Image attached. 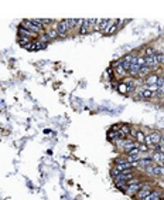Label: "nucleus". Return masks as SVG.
<instances>
[{
	"mask_svg": "<svg viewBox=\"0 0 164 200\" xmlns=\"http://www.w3.org/2000/svg\"><path fill=\"white\" fill-rule=\"evenodd\" d=\"M160 145H161V146H164V135H161V136H160Z\"/></svg>",
	"mask_w": 164,
	"mask_h": 200,
	"instance_id": "nucleus-25",
	"label": "nucleus"
},
{
	"mask_svg": "<svg viewBox=\"0 0 164 200\" xmlns=\"http://www.w3.org/2000/svg\"><path fill=\"white\" fill-rule=\"evenodd\" d=\"M137 163H139V166H142V167L153 166V160H151V158H147V159H139L137 160Z\"/></svg>",
	"mask_w": 164,
	"mask_h": 200,
	"instance_id": "nucleus-11",
	"label": "nucleus"
},
{
	"mask_svg": "<svg viewBox=\"0 0 164 200\" xmlns=\"http://www.w3.org/2000/svg\"><path fill=\"white\" fill-rule=\"evenodd\" d=\"M21 26L24 27V29H27V30H30V31H33V33H40L41 30H42V27L41 26H37V24H34L31 20H23V23H21Z\"/></svg>",
	"mask_w": 164,
	"mask_h": 200,
	"instance_id": "nucleus-1",
	"label": "nucleus"
},
{
	"mask_svg": "<svg viewBox=\"0 0 164 200\" xmlns=\"http://www.w3.org/2000/svg\"><path fill=\"white\" fill-rule=\"evenodd\" d=\"M101 23H102V19H96V21H95V27H93V30H96V31H99V27H101Z\"/></svg>",
	"mask_w": 164,
	"mask_h": 200,
	"instance_id": "nucleus-22",
	"label": "nucleus"
},
{
	"mask_svg": "<svg viewBox=\"0 0 164 200\" xmlns=\"http://www.w3.org/2000/svg\"><path fill=\"white\" fill-rule=\"evenodd\" d=\"M19 41H20V44L24 47V45H27L28 43H31L33 39H30V37H24V36H20V37H19Z\"/></svg>",
	"mask_w": 164,
	"mask_h": 200,
	"instance_id": "nucleus-14",
	"label": "nucleus"
},
{
	"mask_svg": "<svg viewBox=\"0 0 164 200\" xmlns=\"http://www.w3.org/2000/svg\"><path fill=\"white\" fill-rule=\"evenodd\" d=\"M137 148H139V151H140V152H147V151L150 149L146 143H139V146H137Z\"/></svg>",
	"mask_w": 164,
	"mask_h": 200,
	"instance_id": "nucleus-21",
	"label": "nucleus"
},
{
	"mask_svg": "<svg viewBox=\"0 0 164 200\" xmlns=\"http://www.w3.org/2000/svg\"><path fill=\"white\" fill-rule=\"evenodd\" d=\"M144 60H146V65L147 67H150V68H156L159 64H157V61H156V51L154 53H151V54H149V55H146L144 57Z\"/></svg>",
	"mask_w": 164,
	"mask_h": 200,
	"instance_id": "nucleus-2",
	"label": "nucleus"
},
{
	"mask_svg": "<svg viewBox=\"0 0 164 200\" xmlns=\"http://www.w3.org/2000/svg\"><path fill=\"white\" fill-rule=\"evenodd\" d=\"M57 30H58V34L61 37H64L69 30H68V26H67V20H61L58 21V26H57Z\"/></svg>",
	"mask_w": 164,
	"mask_h": 200,
	"instance_id": "nucleus-3",
	"label": "nucleus"
},
{
	"mask_svg": "<svg viewBox=\"0 0 164 200\" xmlns=\"http://www.w3.org/2000/svg\"><path fill=\"white\" fill-rule=\"evenodd\" d=\"M151 192H153V189H151L149 185H143V186H142V189L137 192V197H139V199H144V197H146V196H149Z\"/></svg>",
	"mask_w": 164,
	"mask_h": 200,
	"instance_id": "nucleus-4",
	"label": "nucleus"
},
{
	"mask_svg": "<svg viewBox=\"0 0 164 200\" xmlns=\"http://www.w3.org/2000/svg\"><path fill=\"white\" fill-rule=\"evenodd\" d=\"M157 197H159V192H154V190H153L149 196H146L144 199H142V200H156Z\"/></svg>",
	"mask_w": 164,
	"mask_h": 200,
	"instance_id": "nucleus-18",
	"label": "nucleus"
},
{
	"mask_svg": "<svg viewBox=\"0 0 164 200\" xmlns=\"http://www.w3.org/2000/svg\"><path fill=\"white\" fill-rule=\"evenodd\" d=\"M159 81V75L157 74H149L146 78V85H156Z\"/></svg>",
	"mask_w": 164,
	"mask_h": 200,
	"instance_id": "nucleus-7",
	"label": "nucleus"
},
{
	"mask_svg": "<svg viewBox=\"0 0 164 200\" xmlns=\"http://www.w3.org/2000/svg\"><path fill=\"white\" fill-rule=\"evenodd\" d=\"M129 133H130V135H132L133 138H136V133H137V131H136V129H133V131H130Z\"/></svg>",
	"mask_w": 164,
	"mask_h": 200,
	"instance_id": "nucleus-24",
	"label": "nucleus"
},
{
	"mask_svg": "<svg viewBox=\"0 0 164 200\" xmlns=\"http://www.w3.org/2000/svg\"><path fill=\"white\" fill-rule=\"evenodd\" d=\"M142 183H133V185H127V193H130V195H134V193H137L140 189H142Z\"/></svg>",
	"mask_w": 164,
	"mask_h": 200,
	"instance_id": "nucleus-5",
	"label": "nucleus"
},
{
	"mask_svg": "<svg viewBox=\"0 0 164 200\" xmlns=\"http://www.w3.org/2000/svg\"><path fill=\"white\" fill-rule=\"evenodd\" d=\"M144 138H146V135L142 133L140 131H137V133H136V141H137L139 143H144Z\"/></svg>",
	"mask_w": 164,
	"mask_h": 200,
	"instance_id": "nucleus-17",
	"label": "nucleus"
},
{
	"mask_svg": "<svg viewBox=\"0 0 164 200\" xmlns=\"http://www.w3.org/2000/svg\"><path fill=\"white\" fill-rule=\"evenodd\" d=\"M151 160H154V162H157V165H163V162H164V152H154L153 153V156H151Z\"/></svg>",
	"mask_w": 164,
	"mask_h": 200,
	"instance_id": "nucleus-6",
	"label": "nucleus"
},
{
	"mask_svg": "<svg viewBox=\"0 0 164 200\" xmlns=\"http://www.w3.org/2000/svg\"><path fill=\"white\" fill-rule=\"evenodd\" d=\"M118 91L122 92V94H127V84L126 82H120L118 85Z\"/></svg>",
	"mask_w": 164,
	"mask_h": 200,
	"instance_id": "nucleus-16",
	"label": "nucleus"
},
{
	"mask_svg": "<svg viewBox=\"0 0 164 200\" xmlns=\"http://www.w3.org/2000/svg\"><path fill=\"white\" fill-rule=\"evenodd\" d=\"M112 24V21L110 20H108V19H102V23H101V27H99V31H103V33H106V30L109 29V26Z\"/></svg>",
	"mask_w": 164,
	"mask_h": 200,
	"instance_id": "nucleus-9",
	"label": "nucleus"
},
{
	"mask_svg": "<svg viewBox=\"0 0 164 200\" xmlns=\"http://www.w3.org/2000/svg\"><path fill=\"white\" fill-rule=\"evenodd\" d=\"M144 143L150 148V146H153V142H151V139H150V136L149 135H146V138H144Z\"/></svg>",
	"mask_w": 164,
	"mask_h": 200,
	"instance_id": "nucleus-23",
	"label": "nucleus"
},
{
	"mask_svg": "<svg viewBox=\"0 0 164 200\" xmlns=\"http://www.w3.org/2000/svg\"><path fill=\"white\" fill-rule=\"evenodd\" d=\"M156 61L157 64H164V53L156 51Z\"/></svg>",
	"mask_w": 164,
	"mask_h": 200,
	"instance_id": "nucleus-15",
	"label": "nucleus"
},
{
	"mask_svg": "<svg viewBox=\"0 0 164 200\" xmlns=\"http://www.w3.org/2000/svg\"><path fill=\"white\" fill-rule=\"evenodd\" d=\"M116 30H118V26H116V24H110V26H109V29L106 30V33H105V34L110 36V34H113Z\"/></svg>",
	"mask_w": 164,
	"mask_h": 200,
	"instance_id": "nucleus-19",
	"label": "nucleus"
},
{
	"mask_svg": "<svg viewBox=\"0 0 164 200\" xmlns=\"http://www.w3.org/2000/svg\"><path fill=\"white\" fill-rule=\"evenodd\" d=\"M142 95H143L144 98H151V97L154 95V92H151L150 89H146V88H144V89L142 91Z\"/></svg>",
	"mask_w": 164,
	"mask_h": 200,
	"instance_id": "nucleus-20",
	"label": "nucleus"
},
{
	"mask_svg": "<svg viewBox=\"0 0 164 200\" xmlns=\"http://www.w3.org/2000/svg\"><path fill=\"white\" fill-rule=\"evenodd\" d=\"M67 20V26H68V30H72L75 26H77V19H65Z\"/></svg>",
	"mask_w": 164,
	"mask_h": 200,
	"instance_id": "nucleus-13",
	"label": "nucleus"
},
{
	"mask_svg": "<svg viewBox=\"0 0 164 200\" xmlns=\"http://www.w3.org/2000/svg\"><path fill=\"white\" fill-rule=\"evenodd\" d=\"M149 136H150V139H151V142H153V146L160 143V136H161V135H160L159 132H150Z\"/></svg>",
	"mask_w": 164,
	"mask_h": 200,
	"instance_id": "nucleus-10",
	"label": "nucleus"
},
{
	"mask_svg": "<svg viewBox=\"0 0 164 200\" xmlns=\"http://www.w3.org/2000/svg\"><path fill=\"white\" fill-rule=\"evenodd\" d=\"M45 34L48 36V39H57L60 34H58V30H57V27H51V29H48V30H45Z\"/></svg>",
	"mask_w": 164,
	"mask_h": 200,
	"instance_id": "nucleus-8",
	"label": "nucleus"
},
{
	"mask_svg": "<svg viewBox=\"0 0 164 200\" xmlns=\"http://www.w3.org/2000/svg\"><path fill=\"white\" fill-rule=\"evenodd\" d=\"M150 67H147V65H144V67H142L140 70H139V77H146V75H149L150 74Z\"/></svg>",
	"mask_w": 164,
	"mask_h": 200,
	"instance_id": "nucleus-12",
	"label": "nucleus"
}]
</instances>
